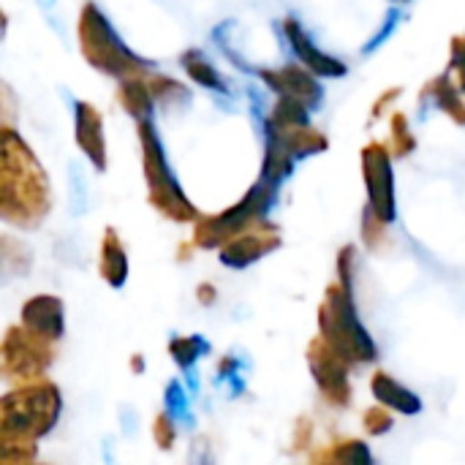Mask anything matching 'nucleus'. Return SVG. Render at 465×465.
Segmentation results:
<instances>
[{"label": "nucleus", "mask_w": 465, "mask_h": 465, "mask_svg": "<svg viewBox=\"0 0 465 465\" xmlns=\"http://www.w3.org/2000/svg\"><path fill=\"white\" fill-rule=\"evenodd\" d=\"M3 150H8L16 158V163L3 155L0 213L8 223L33 229L49 213V185H46L44 169L38 166L27 144L11 128H5L3 134Z\"/></svg>", "instance_id": "nucleus-1"}, {"label": "nucleus", "mask_w": 465, "mask_h": 465, "mask_svg": "<svg viewBox=\"0 0 465 465\" xmlns=\"http://www.w3.org/2000/svg\"><path fill=\"white\" fill-rule=\"evenodd\" d=\"M319 332L349 365L379 360V349L357 313L351 289L341 283H332L324 292V302L319 308Z\"/></svg>", "instance_id": "nucleus-2"}, {"label": "nucleus", "mask_w": 465, "mask_h": 465, "mask_svg": "<svg viewBox=\"0 0 465 465\" xmlns=\"http://www.w3.org/2000/svg\"><path fill=\"white\" fill-rule=\"evenodd\" d=\"M63 411L60 390L49 381H33L14 387L0 401V436H22V439H41L52 433Z\"/></svg>", "instance_id": "nucleus-3"}, {"label": "nucleus", "mask_w": 465, "mask_h": 465, "mask_svg": "<svg viewBox=\"0 0 465 465\" xmlns=\"http://www.w3.org/2000/svg\"><path fill=\"white\" fill-rule=\"evenodd\" d=\"M272 193H275V185L259 180L242 196V202H237L234 207H229L221 215L202 218L196 223V229H193V242L199 248H221L229 240H234L237 234H245L251 229L262 226L264 215H267V207L272 204Z\"/></svg>", "instance_id": "nucleus-4"}, {"label": "nucleus", "mask_w": 465, "mask_h": 465, "mask_svg": "<svg viewBox=\"0 0 465 465\" xmlns=\"http://www.w3.org/2000/svg\"><path fill=\"white\" fill-rule=\"evenodd\" d=\"M139 139H142V150H144V172H147V185H150V204L163 213L172 221H196L199 213L196 207L185 199V193L180 191V185L174 183L163 147L155 136V128L150 120H139Z\"/></svg>", "instance_id": "nucleus-5"}, {"label": "nucleus", "mask_w": 465, "mask_h": 465, "mask_svg": "<svg viewBox=\"0 0 465 465\" xmlns=\"http://www.w3.org/2000/svg\"><path fill=\"white\" fill-rule=\"evenodd\" d=\"M79 38H82V52L84 57L104 74L112 76H128L134 71H142L144 63L114 35L109 27L106 16L98 11L95 3H87L82 8L79 19Z\"/></svg>", "instance_id": "nucleus-6"}, {"label": "nucleus", "mask_w": 465, "mask_h": 465, "mask_svg": "<svg viewBox=\"0 0 465 465\" xmlns=\"http://www.w3.org/2000/svg\"><path fill=\"white\" fill-rule=\"evenodd\" d=\"M52 360H54V349L49 341L33 335L22 324L8 327L0 349V371L8 384L22 387V384L41 381Z\"/></svg>", "instance_id": "nucleus-7"}, {"label": "nucleus", "mask_w": 465, "mask_h": 465, "mask_svg": "<svg viewBox=\"0 0 465 465\" xmlns=\"http://www.w3.org/2000/svg\"><path fill=\"white\" fill-rule=\"evenodd\" d=\"M305 360L311 368V376L322 392V398L335 406L346 409L351 403V381H349V362L319 335L308 343Z\"/></svg>", "instance_id": "nucleus-8"}, {"label": "nucleus", "mask_w": 465, "mask_h": 465, "mask_svg": "<svg viewBox=\"0 0 465 465\" xmlns=\"http://www.w3.org/2000/svg\"><path fill=\"white\" fill-rule=\"evenodd\" d=\"M365 185H368V210L387 226L395 221V180L390 153L381 144H371L362 153Z\"/></svg>", "instance_id": "nucleus-9"}, {"label": "nucleus", "mask_w": 465, "mask_h": 465, "mask_svg": "<svg viewBox=\"0 0 465 465\" xmlns=\"http://www.w3.org/2000/svg\"><path fill=\"white\" fill-rule=\"evenodd\" d=\"M281 245L278 229L270 223H262L245 234H237L234 240H229L226 245H221V262L232 270H245L253 262H259L262 256L272 253Z\"/></svg>", "instance_id": "nucleus-10"}, {"label": "nucleus", "mask_w": 465, "mask_h": 465, "mask_svg": "<svg viewBox=\"0 0 465 465\" xmlns=\"http://www.w3.org/2000/svg\"><path fill=\"white\" fill-rule=\"evenodd\" d=\"M22 327L33 335L57 343L65 335V305L60 297L35 294L22 305Z\"/></svg>", "instance_id": "nucleus-11"}, {"label": "nucleus", "mask_w": 465, "mask_h": 465, "mask_svg": "<svg viewBox=\"0 0 465 465\" xmlns=\"http://www.w3.org/2000/svg\"><path fill=\"white\" fill-rule=\"evenodd\" d=\"M262 79L275 90L281 93V98H292V101H300L302 106L313 109L319 101H322V87L319 82L311 76L308 68L302 65H283L278 71H262Z\"/></svg>", "instance_id": "nucleus-12"}, {"label": "nucleus", "mask_w": 465, "mask_h": 465, "mask_svg": "<svg viewBox=\"0 0 465 465\" xmlns=\"http://www.w3.org/2000/svg\"><path fill=\"white\" fill-rule=\"evenodd\" d=\"M283 33H286L292 49L297 52V57L305 63L308 71H313V74H319V76H343V74H346V65H343L341 60L324 54V52L305 35V30L300 27L297 19H286V22H283Z\"/></svg>", "instance_id": "nucleus-13"}, {"label": "nucleus", "mask_w": 465, "mask_h": 465, "mask_svg": "<svg viewBox=\"0 0 465 465\" xmlns=\"http://www.w3.org/2000/svg\"><path fill=\"white\" fill-rule=\"evenodd\" d=\"M101 128L104 125H101V114L95 112V106L87 101H76V142L98 169L106 166V144H104Z\"/></svg>", "instance_id": "nucleus-14"}, {"label": "nucleus", "mask_w": 465, "mask_h": 465, "mask_svg": "<svg viewBox=\"0 0 465 465\" xmlns=\"http://www.w3.org/2000/svg\"><path fill=\"white\" fill-rule=\"evenodd\" d=\"M371 392L376 398L379 406L390 409V411H398L403 417H414L422 411V401L420 395H414L411 390H406L401 381H395L390 373L384 371H376L373 379H371Z\"/></svg>", "instance_id": "nucleus-15"}, {"label": "nucleus", "mask_w": 465, "mask_h": 465, "mask_svg": "<svg viewBox=\"0 0 465 465\" xmlns=\"http://www.w3.org/2000/svg\"><path fill=\"white\" fill-rule=\"evenodd\" d=\"M101 278L112 289H120L128 278V256L114 229H106L101 242Z\"/></svg>", "instance_id": "nucleus-16"}, {"label": "nucleus", "mask_w": 465, "mask_h": 465, "mask_svg": "<svg viewBox=\"0 0 465 465\" xmlns=\"http://www.w3.org/2000/svg\"><path fill=\"white\" fill-rule=\"evenodd\" d=\"M183 68L191 74V79H193L196 84H202V87H207V90H223V79L218 76L215 65H213L199 49H188V52L183 54Z\"/></svg>", "instance_id": "nucleus-17"}, {"label": "nucleus", "mask_w": 465, "mask_h": 465, "mask_svg": "<svg viewBox=\"0 0 465 465\" xmlns=\"http://www.w3.org/2000/svg\"><path fill=\"white\" fill-rule=\"evenodd\" d=\"M120 101H123V106L134 114V117H139V120H147V114H150V109H153V93H150V87H144L139 79H125L123 84H120Z\"/></svg>", "instance_id": "nucleus-18"}, {"label": "nucleus", "mask_w": 465, "mask_h": 465, "mask_svg": "<svg viewBox=\"0 0 465 465\" xmlns=\"http://www.w3.org/2000/svg\"><path fill=\"white\" fill-rule=\"evenodd\" d=\"M430 90H433V101L439 104V109H444L450 117H455V120L465 123V106H463V101H460V87L452 82V76H450V74H447V76H441V79H436Z\"/></svg>", "instance_id": "nucleus-19"}, {"label": "nucleus", "mask_w": 465, "mask_h": 465, "mask_svg": "<svg viewBox=\"0 0 465 465\" xmlns=\"http://www.w3.org/2000/svg\"><path fill=\"white\" fill-rule=\"evenodd\" d=\"M327 452L332 455V460L338 465H376L371 447L360 439H343L335 441L332 447H327Z\"/></svg>", "instance_id": "nucleus-20"}, {"label": "nucleus", "mask_w": 465, "mask_h": 465, "mask_svg": "<svg viewBox=\"0 0 465 465\" xmlns=\"http://www.w3.org/2000/svg\"><path fill=\"white\" fill-rule=\"evenodd\" d=\"M204 351H207V343H204L202 338H196V335L174 338V341L169 343V354H172V360H174L180 368H191V365L199 360V354H204Z\"/></svg>", "instance_id": "nucleus-21"}, {"label": "nucleus", "mask_w": 465, "mask_h": 465, "mask_svg": "<svg viewBox=\"0 0 465 465\" xmlns=\"http://www.w3.org/2000/svg\"><path fill=\"white\" fill-rule=\"evenodd\" d=\"M174 439H177V428H174V417L161 411L155 420H153V441L158 450L169 452L174 447Z\"/></svg>", "instance_id": "nucleus-22"}, {"label": "nucleus", "mask_w": 465, "mask_h": 465, "mask_svg": "<svg viewBox=\"0 0 465 465\" xmlns=\"http://www.w3.org/2000/svg\"><path fill=\"white\" fill-rule=\"evenodd\" d=\"M362 425H365V430H368L371 436H384V433L392 430L395 420H392L390 409H384V406H371V409L362 414Z\"/></svg>", "instance_id": "nucleus-23"}, {"label": "nucleus", "mask_w": 465, "mask_h": 465, "mask_svg": "<svg viewBox=\"0 0 465 465\" xmlns=\"http://www.w3.org/2000/svg\"><path fill=\"white\" fill-rule=\"evenodd\" d=\"M452 54H455V60H452V71L458 74V87H460V93H465V38H455V44H452Z\"/></svg>", "instance_id": "nucleus-24"}, {"label": "nucleus", "mask_w": 465, "mask_h": 465, "mask_svg": "<svg viewBox=\"0 0 465 465\" xmlns=\"http://www.w3.org/2000/svg\"><path fill=\"white\" fill-rule=\"evenodd\" d=\"M311 439H313V425H311V420H300V422H297V436H294V441H292L294 452L308 450V447H311Z\"/></svg>", "instance_id": "nucleus-25"}, {"label": "nucleus", "mask_w": 465, "mask_h": 465, "mask_svg": "<svg viewBox=\"0 0 465 465\" xmlns=\"http://www.w3.org/2000/svg\"><path fill=\"white\" fill-rule=\"evenodd\" d=\"M215 294H218V292H215L210 283H202V286L196 289V300H199L202 305H213V302H215Z\"/></svg>", "instance_id": "nucleus-26"}, {"label": "nucleus", "mask_w": 465, "mask_h": 465, "mask_svg": "<svg viewBox=\"0 0 465 465\" xmlns=\"http://www.w3.org/2000/svg\"><path fill=\"white\" fill-rule=\"evenodd\" d=\"M313 465H338L332 460V455L327 452V450H322V452H316V458H313Z\"/></svg>", "instance_id": "nucleus-27"}, {"label": "nucleus", "mask_w": 465, "mask_h": 465, "mask_svg": "<svg viewBox=\"0 0 465 465\" xmlns=\"http://www.w3.org/2000/svg\"><path fill=\"white\" fill-rule=\"evenodd\" d=\"M131 368H134V373H142V371H144L142 354H134V357H131Z\"/></svg>", "instance_id": "nucleus-28"}, {"label": "nucleus", "mask_w": 465, "mask_h": 465, "mask_svg": "<svg viewBox=\"0 0 465 465\" xmlns=\"http://www.w3.org/2000/svg\"><path fill=\"white\" fill-rule=\"evenodd\" d=\"M0 465H3V463H0ZM22 465H35V463H22Z\"/></svg>", "instance_id": "nucleus-29"}]
</instances>
